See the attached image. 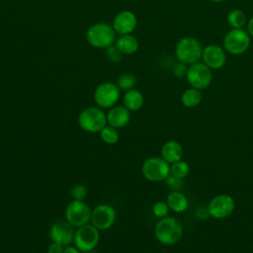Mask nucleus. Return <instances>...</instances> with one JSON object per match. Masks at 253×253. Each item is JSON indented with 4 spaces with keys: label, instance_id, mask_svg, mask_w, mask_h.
Wrapping results in <instances>:
<instances>
[{
    "label": "nucleus",
    "instance_id": "obj_26",
    "mask_svg": "<svg viewBox=\"0 0 253 253\" xmlns=\"http://www.w3.org/2000/svg\"><path fill=\"white\" fill-rule=\"evenodd\" d=\"M169 207L167 205L166 202L164 201H159V202H156L153 207H152V212L153 214L156 216V217H159V218H162V217H165L167 216L168 212H169Z\"/></svg>",
    "mask_w": 253,
    "mask_h": 253
},
{
    "label": "nucleus",
    "instance_id": "obj_18",
    "mask_svg": "<svg viewBox=\"0 0 253 253\" xmlns=\"http://www.w3.org/2000/svg\"><path fill=\"white\" fill-rule=\"evenodd\" d=\"M116 46L119 50L126 55H131L135 53L139 47L138 40L131 34L122 35L115 42Z\"/></svg>",
    "mask_w": 253,
    "mask_h": 253
},
{
    "label": "nucleus",
    "instance_id": "obj_16",
    "mask_svg": "<svg viewBox=\"0 0 253 253\" xmlns=\"http://www.w3.org/2000/svg\"><path fill=\"white\" fill-rule=\"evenodd\" d=\"M130 120V111L125 106H114L107 114V123L116 128L124 127Z\"/></svg>",
    "mask_w": 253,
    "mask_h": 253
},
{
    "label": "nucleus",
    "instance_id": "obj_17",
    "mask_svg": "<svg viewBox=\"0 0 253 253\" xmlns=\"http://www.w3.org/2000/svg\"><path fill=\"white\" fill-rule=\"evenodd\" d=\"M161 157L172 164L179 160H182L183 157V147L176 140H168L161 147Z\"/></svg>",
    "mask_w": 253,
    "mask_h": 253
},
{
    "label": "nucleus",
    "instance_id": "obj_12",
    "mask_svg": "<svg viewBox=\"0 0 253 253\" xmlns=\"http://www.w3.org/2000/svg\"><path fill=\"white\" fill-rule=\"evenodd\" d=\"M115 209L107 204L97 206L91 214L92 224L99 230H105L113 226L116 220Z\"/></svg>",
    "mask_w": 253,
    "mask_h": 253
},
{
    "label": "nucleus",
    "instance_id": "obj_5",
    "mask_svg": "<svg viewBox=\"0 0 253 253\" xmlns=\"http://www.w3.org/2000/svg\"><path fill=\"white\" fill-rule=\"evenodd\" d=\"M141 173L150 182L165 181L170 174V164L162 157H149L142 163Z\"/></svg>",
    "mask_w": 253,
    "mask_h": 253
},
{
    "label": "nucleus",
    "instance_id": "obj_33",
    "mask_svg": "<svg viewBox=\"0 0 253 253\" xmlns=\"http://www.w3.org/2000/svg\"><path fill=\"white\" fill-rule=\"evenodd\" d=\"M63 253H82L77 247H72V246H66L64 247Z\"/></svg>",
    "mask_w": 253,
    "mask_h": 253
},
{
    "label": "nucleus",
    "instance_id": "obj_34",
    "mask_svg": "<svg viewBox=\"0 0 253 253\" xmlns=\"http://www.w3.org/2000/svg\"><path fill=\"white\" fill-rule=\"evenodd\" d=\"M211 2H214V3H219V2H223L224 0H210Z\"/></svg>",
    "mask_w": 253,
    "mask_h": 253
},
{
    "label": "nucleus",
    "instance_id": "obj_1",
    "mask_svg": "<svg viewBox=\"0 0 253 253\" xmlns=\"http://www.w3.org/2000/svg\"><path fill=\"white\" fill-rule=\"evenodd\" d=\"M156 239L163 245H174L180 241L183 235L181 222L172 216L160 218L154 227Z\"/></svg>",
    "mask_w": 253,
    "mask_h": 253
},
{
    "label": "nucleus",
    "instance_id": "obj_32",
    "mask_svg": "<svg viewBox=\"0 0 253 253\" xmlns=\"http://www.w3.org/2000/svg\"><path fill=\"white\" fill-rule=\"evenodd\" d=\"M246 27H247V33L249 34L250 37H253V17H251L247 24H246Z\"/></svg>",
    "mask_w": 253,
    "mask_h": 253
},
{
    "label": "nucleus",
    "instance_id": "obj_3",
    "mask_svg": "<svg viewBox=\"0 0 253 253\" xmlns=\"http://www.w3.org/2000/svg\"><path fill=\"white\" fill-rule=\"evenodd\" d=\"M203 46L201 42L193 37L180 39L175 46V55L179 62L191 65L202 58Z\"/></svg>",
    "mask_w": 253,
    "mask_h": 253
},
{
    "label": "nucleus",
    "instance_id": "obj_14",
    "mask_svg": "<svg viewBox=\"0 0 253 253\" xmlns=\"http://www.w3.org/2000/svg\"><path fill=\"white\" fill-rule=\"evenodd\" d=\"M73 226L66 221H56L49 229V237L52 242L59 243L63 246H67L73 241L74 238Z\"/></svg>",
    "mask_w": 253,
    "mask_h": 253
},
{
    "label": "nucleus",
    "instance_id": "obj_27",
    "mask_svg": "<svg viewBox=\"0 0 253 253\" xmlns=\"http://www.w3.org/2000/svg\"><path fill=\"white\" fill-rule=\"evenodd\" d=\"M122 55L123 53L119 50L116 44H112L106 48V57L112 62H119L122 59Z\"/></svg>",
    "mask_w": 253,
    "mask_h": 253
},
{
    "label": "nucleus",
    "instance_id": "obj_28",
    "mask_svg": "<svg viewBox=\"0 0 253 253\" xmlns=\"http://www.w3.org/2000/svg\"><path fill=\"white\" fill-rule=\"evenodd\" d=\"M165 183L172 191H180L183 187V179L173 176L171 174H169L168 177L165 179Z\"/></svg>",
    "mask_w": 253,
    "mask_h": 253
},
{
    "label": "nucleus",
    "instance_id": "obj_13",
    "mask_svg": "<svg viewBox=\"0 0 253 253\" xmlns=\"http://www.w3.org/2000/svg\"><path fill=\"white\" fill-rule=\"evenodd\" d=\"M112 26L116 34H119L120 36L131 34L137 26V18L133 12L124 10L115 16Z\"/></svg>",
    "mask_w": 253,
    "mask_h": 253
},
{
    "label": "nucleus",
    "instance_id": "obj_11",
    "mask_svg": "<svg viewBox=\"0 0 253 253\" xmlns=\"http://www.w3.org/2000/svg\"><path fill=\"white\" fill-rule=\"evenodd\" d=\"M121 89L113 82H103L94 91V100L101 109L112 108L120 98Z\"/></svg>",
    "mask_w": 253,
    "mask_h": 253
},
{
    "label": "nucleus",
    "instance_id": "obj_31",
    "mask_svg": "<svg viewBox=\"0 0 253 253\" xmlns=\"http://www.w3.org/2000/svg\"><path fill=\"white\" fill-rule=\"evenodd\" d=\"M63 245L56 242H51L47 248V253H63Z\"/></svg>",
    "mask_w": 253,
    "mask_h": 253
},
{
    "label": "nucleus",
    "instance_id": "obj_30",
    "mask_svg": "<svg viewBox=\"0 0 253 253\" xmlns=\"http://www.w3.org/2000/svg\"><path fill=\"white\" fill-rule=\"evenodd\" d=\"M187 68H188V65L179 62L177 65L174 66L173 73H174V75L177 76V77L184 76V75H186V73H187Z\"/></svg>",
    "mask_w": 253,
    "mask_h": 253
},
{
    "label": "nucleus",
    "instance_id": "obj_7",
    "mask_svg": "<svg viewBox=\"0 0 253 253\" xmlns=\"http://www.w3.org/2000/svg\"><path fill=\"white\" fill-rule=\"evenodd\" d=\"M186 78L191 87L204 90L211 84L212 71L204 62L198 61L188 66Z\"/></svg>",
    "mask_w": 253,
    "mask_h": 253
},
{
    "label": "nucleus",
    "instance_id": "obj_29",
    "mask_svg": "<svg viewBox=\"0 0 253 253\" xmlns=\"http://www.w3.org/2000/svg\"><path fill=\"white\" fill-rule=\"evenodd\" d=\"M71 196L73 200H78V201H83L86 196H87V189L85 186L81 184L74 185L71 189Z\"/></svg>",
    "mask_w": 253,
    "mask_h": 253
},
{
    "label": "nucleus",
    "instance_id": "obj_10",
    "mask_svg": "<svg viewBox=\"0 0 253 253\" xmlns=\"http://www.w3.org/2000/svg\"><path fill=\"white\" fill-rule=\"evenodd\" d=\"M207 208L210 216L216 219H223L233 212L235 202L228 194H218L210 201Z\"/></svg>",
    "mask_w": 253,
    "mask_h": 253
},
{
    "label": "nucleus",
    "instance_id": "obj_21",
    "mask_svg": "<svg viewBox=\"0 0 253 253\" xmlns=\"http://www.w3.org/2000/svg\"><path fill=\"white\" fill-rule=\"evenodd\" d=\"M202 101V92L196 88H188L181 95V102L187 108H195Z\"/></svg>",
    "mask_w": 253,
    "mask_h": 253
},
{
    "label": "nucleus",
    "instance_id": "obj_24",
    "mask_svg": "<svg viewBox=\"0 0 253 253\" xmlns=\"http://www.w3.org/2000/svg\"><path fill=\"white\" fill-rule=\"evenodd\" d=\"M136 77L128 72L126 73H122L117 81V85L119 86V88L121 90H125V91H128L130 89H133L134 86L136 85Z\"/></svg>",
    "mask_w": 253,
    "mask_h": 253
},
{
    "label": "nucleus",
    "instance_id": "obj_19",
    "mask_svg": "<svg viewBox=\"0 0 253 253\" xmlns=\"http://www.w3.org/2000/svg\"><path fill=\"white\" fill-rule=\"evenodd\" d=\"M166 203L170 210L178 213L184 212L189 207V202L187 197L180 191H172L167 196Z\"/></svg>",
    "mask_w": 253,
    "mask_h": 253
},
{
    "label": "nucleus",
    "instance_id": "obj_25",
    "mask_svg": "<svg viewBox=\"0 0 253 253\" xmlns=\"http://www.w3.org/2000/svg\"><path fill=\"white\" fill-rule=\"evenodd\" d=\"M100 136L102 140L107 144H115L119 140V132L117 128L111 126H106L100 131Z\"/></svg>",
    "mask_w": 253,
    "mask_h": 253
},
{
    "label": "nucleus",
    "instance_id": "obj_2",
    "mask_svg": "<svg viewBox=\"0 0 253 253\" xmlns=\"http://www.w3.org/2000/svg\"><path fill=\"white\" fill-rule=\"evenodd\" d=\"M86 40L91 46L106 49L116 42V32L112 25L104 22L95 23L88 28Z\"/></svg>",
    "mask_w": 253,
    "mask_h": 253
},
{
    "label": "nucleus",
    "instance_id": "obj_4",
    "mask_svg": "<svg viewBox=\"0 0 253 253\" xmlns=\"http://www.w3.org/2000/svg\"><path fill=\"white\" fill-rule=\"evenodd\" d=\"M80 127L87 132H100L107 126V115L100 107H88L78 117Z\"/></svg>",
    "mask_w": 253,
    "mask_h": 253
},
{
    "label": "nucleus",
    "instance_id": "obj_20",
    "mask_svg": "<svg viewBox=\"0 0 253 253\" xmlns=\"http://www.w3.org/2000/svg\"><path fill=\"white\" fill-rule=\"evenodd\" d=\"M143 102H144V98L142 93L134 88L128 91H126L123 98L124 106L129 111L139 110L142 107Z\"/></svg>",
    "mask_w": 253,
    "mask_h": 253
},
{
    "label": "nucleus",
    "instance_id": "obj_23",
    "mask_svg": "<svg viewBox=\"0 0 253 253\" xmlns=\"http://www.w3.org/2000/svg\"><path fill=\"white\" fill-rule=\"evenodd\" d=\"M190 173V165L183 160H179L170 164V174L178 178L184 179Z\"/></svg>",
    "mask_w": 253,
    "mask_h": 253
},
{
    "label": "nucleus",
    "instance_id": "obj_22",
    "mask_svg": "<svg viewBox=\"0 0 253 253\" xmlns=\"http://www.w3.org/2000/svg\"><path fill=\"white\" fill-rule=\"evenodd\" d=\"M226 21L232 29H242L247 24L245 13L239 9L231 10L227 14Z\"/></svg>",
    "mask_w": 253,
    "mask_h": 253
},
{
    "label": "nucleus",
    "instance_id": "obj_8",
    "mask_svg": "<svg viewBox=\"0 0 253 253\" xmlns=\"http://www.w3.org/2000/svg\"><path fill=\"white\" fill-rule=\"evenodd\" d=\"M100 240L99 229L93 224H85L77 228L74 233L73 242L81 252L88 253L92 251Z\"/></svg>",
    "mask_w": 253,
    "mask_h": 253
},
{
    "label": "nucleus",
    "instance_id": "obj_15",
    "mask_svg": "<svg viewBox=\"0 0 253 253\" xmlns=\"http://www.w3.org/2000/svg\"><path fill=\"white\" fill-rule=\"evenodd\" d=\"M202 60L211 69L221 68L226 61L225 51L217 44H209L203 48Z\"/></svg>",
    "mask_w": 253,
    "mask_h": 253
},
{
    "label": "nucleus",
    "instance_id": "obj_9",
    "mask_svg": "<svg viewBox=\"0 0 253 253\" xmlns=\"http://www.w3.org/2000/svg\"><path fill=\"white\" fill-rule=\"evenodd\" d=\"M92 211L83 201L73 200L65 209V218L73 227H80L91 220Z\"/></svg>",
    "mask_w": 253,
    "mask_h": 253
},
{
    "label": "nucleus",
    "instance_id": "obj_6",
    "mask_svg": "<svg viewBox=\"0 0 253 253\" xmlns=\"http://www.w3.org/2000/svg\"><path fill=\"white\" fill-rule=\"evenodd\" d=\"M250 36L243 29H231L223 38L224 49L233 55L244 53L250 46Z\"/></svg>",
    "mask_w": 253,
    "mask_h": 253
}]
</instances>
